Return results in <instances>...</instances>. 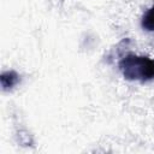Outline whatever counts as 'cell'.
<instances>
[{"instance_id":"obj_3","label":"cell","mask_w":154,"mask_h":154,"mask_svg":"<svg viewBox=\"0 0 154 154\" xmlns=\"http://www.w3.org/2000/svg\"><path fill=\"white\" fill-rule=\"evenodd\" d=\"M141 25L146 31H154V5L149 7L142 16Z\"/></svg>"},{"instance_id":"obj_1","label":"cell","mask_w":154,"mask_h":154,"mask_svg":"<svg viewBox=\"0 0 154 154\" xmlns=\"http://www.w3.org/2000/svg\"><path fill=\"white\" fill-rule=\"evenodd\" d=\"M119 69L125 79L148 82L154 79V59L144 55L128 54L119 61Z\"/></svg>"},{"instance_id":"obj_2","label":"cell","mask_w":154,"mask_h":154,"mask_svg":"<svg viewBox=\"0 0 154 154\" xmlns=\"http://www.w3.org/2000/svg\"><path fill=\"white\" fill-rule=\"evenodd\" d=\"M0 82H1V87L4 90H8L12 89L16 84H18L19 82V76L17 72L14 71H6L1 75L0 77Z\"/></svg>"}]
</instances>
